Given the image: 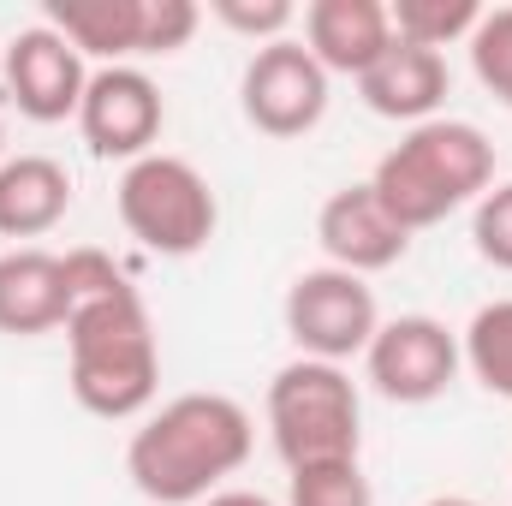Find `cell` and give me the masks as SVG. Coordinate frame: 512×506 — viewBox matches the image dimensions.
Instances as JSON below:
<instances>
[{
    "instance_id": "cell-1",
    "label": "cell",
    "mask_w": 512,
    "mask_h": 506,
    "mask_svg": "<svg viewBox=\"0 0 512 506\" xmlns=\"http://www.w3.org/2000/svg\"><path fill=\"white\" fill-rule=\"evenodd\" d=\"M66 292H72V316H66V352H72V393L90 417L126 423L137 411H149L155 387H161V346H155V322L143 292L114 268L108 251H66Z\"/></svg>"
},
{
    "instance_id": "cell-2",
    "label": "cell",
    "mask_w": 512,
    "mask_h": 506,
    "mask_svg": "<svg viewBox=\"0 0 512 506\" xmlns=\"http://www.w3.org/2000/svg\"><path fill=\"white\" fill-rule=\"evenodd\" d=\"M251 447L256 429L239 399L179 393L155 417H143V429L126 447V471L137 495H149L155 506H197L221 495V483L251 459Z\"/></svg>"
},
{
    "instance_id": "cell-3",
    "label": "cell",
    "mask_w": 512,
    "mask_h": 506,
    "mask_svg": "<svg viewBox=\"0 0 512 506\" xmlns=\"http://www.w3.org/2000/svg\"><path fill=\"white\" fill-rule=\"evenodd\" d=\"M495 185V143L471 120H423L411 126L370 173V191L405 233L447 221Z\"/></svg>"
},
{
    "instance_id": "cell-4",
    "label": "cell",
    "mask_w": 512,
    "mask_h": 506,
    "mask_svg": "<svg viewBox=\"0 0 512 506\" xmlns=\"http://www.w3.org/2000/svg\"><path fill=\"white\" fill-rule=\"evenodd\" d=\"M268 435H274V453L286 459V471L358 459L364 405H358L352 376L340 364H322V358H292L268 381Z\"/></svg>"
},
{
    "instance_id": "cell-5",
    "label": "cell",
    "mask_w": 512,
    "mask_h": 506,
    "mask_svg": "<svg viewBox=\"0 0 512 506\" xmlns=\"http://www.w3.org/2000/svg\"><path fill=\"white\" fill-rule=\"evenodd\" d=\"M120 221L143 251L197 256L221 227V203L185 155H143L120 179Z\"/></svg>"
},
{
    "instance_id": "cell-6",
    "label": "cell",
    "mask_w": 512,
    "mask_h": 506,
    "mask_svg": "<svg viewBox=\"0 0 512 506\" xmlns=\"http://www.w3.org/2000/svg\"><path fill=\"white\" fill-rule=\"evenodd\" d=\"M280 316H286L292 346L322 364H346V358L370 352V340L382 328L376 292L364 286V274H346V268H304L286 286Z\"/></svg>"
},
{
    "instance_id": "cell-7",
    "label": "cell",
    "mask_w": 512,
    "mask_h": 506,
    "mask_svg": "<svg viewBox=\"0 0 512 506\" xmlns=\"http://www.w3.org/2000/svg\"><path fill=\"white\" fill-rule=\"evenodd\" d=\"M239 108L262 137H304L328 114V72L304 42H268L245 60Z\"/></svg>"
},
{
    "instance_id": "cell-8",
    "label": "cell",
    "mask_w": 512,
    "mask_h": 506,
    "mask_svg": "<svg viewBox=\"0 0 512 506\" xmlns=\"http://www.w3.org/2000/svg\"><path fill=\"white\" fill-rule=\"evenodd\" d=\"M459 334L435 316H393L376 328L370 352H364V370L370 387L393 399V405H429L441 399L453 376H459Z\"/></svg>"
},
{
    "instance_id": "cell-9",
    "label": "cell",
    "mask_w": 512,
    "mask_h": 506,
    "mask_svg": "<svg viewBox=\"0 0 512 506\" xmlns=\"http://www.w3.org/2000/svg\"><path fill=\"white\" fill-rule=\"evenodd\" d=\"M167 126V102L155 90L149 72L137 66H96L78 102V131L90 143V155L102 161H143L155 155V137Z\"/></svg>"
},
{
    "instance_id": "cell-10",
    "label": "cell",
    "mask_w": 512,
    "mask_h": 506,
    "mask_svg": "<svg viewBox=\"0 0 512 506\" xmlns=\"http://www.w3.org/2000/svg\"><path fill=\"white\" fill-rule=\"evenodd\" d=\"M0 78H6V96L18 102L24 120L60 126V120H78L90 66H84V54H78L54 24H30V30H18V36L6 42Z\"/></svg>"
},
{
    "instance_id": "cell-11",
    "label": "cell",
    "mask_w": 512,
    "mask_h": 506,
    "mask_svg": "<svg viewBox=\"0 0 512 506\" xmlns=\"http://www.w3.org/2000/svg\"><path fill=\"white\" fill-rule=\"evenodd\" d=\"M316 239L328 251V268H346V274H382L399 256L411 251V233L387 215V203L364 185H340L322 215H316Z\"/></svg>"
},
{
    "instance_id": "cell-12",
    "label": "cell",
    "mask_w": 512,
    "mask_h": 506,
    "mask_svg": "<svg viewBox=\"0 0 512 506\" xmlns=\"http://www.w3.org/2000/svg\"><path fill=\"white\" fill-rule=\"evenodd\" d=\"M304 48L316 54V66L352 72L364 78L387 48H393V18L382 0H310L304 6Z\"/></svg>"
},
{
    "instance_id": "cell-13",
    "label": "cell",
    "mask_w": 512,
    "mask_h": 506,
    "mask_svg": "<svg viewBox=\"0 0 512 506\" xmlns=\"http://www.w3.org/2000/svg\"><path fill=\"white\" fill-rule=\"evenodd\" d=\"M72 316V292H66V262L54 251L18 245L0 256V334L12 340H36L66 328Z\"/></svg>"
},
{
    "instance_id": "cell-14",
    "label": "cell",
    "mask_w": 512,
    "mask_h": 506,
    "mask_svg": "<svg viewBox=\"0 0 512 506\" xmlns=\"http://www.w3.org/2000/svg\"><path fill=\"white\" fill-rule=\"evenodd\" d=\"M447 84H453V78H447V60H441L435 48H417V42H399V36H393V48L358 78V96H364V108L382 114V120L423 126V120H435V108L447 102Z\"/></svg>"
},
{
    "instance_id": "cell-15",
    "label": "cell",
    "mask_w": 512,
    "mask_h": 506,
    "mask_svg": "<svg viewBox=\"0 0 512 506\" xmlns=\"http://www.w3.org/2000/svg\"><path fill=\"white\" fill-rule=\"evenodd\" d=\"M72 209V173L54 155L0 161V239H42Z\"/></svg>"
},
{
    "instance_id": "cell-16",
    "label": "cell",
    "mask_w": 512,
    "mask_h": 506,
    "mask_svg": "<svg viewBox=\"0 0 512 506\" xmlns=\"http://www.w3.org/2000/svg\"><path fill=\"white\" fill-rule=\"evenodd\" d=\"M84 60L126 66L143 54V0H48V18Z\"/></svg>"
},
{
    "instance_id": "cell-17",
    "label": "cell",
    "mask_w": 512,
    "mask_h": 506,
    "mask_svg": "<svg viewBox=\"0 0 512 506\" xmlns=\"http://www.w3.org/2000/svg\"><path fill=\"white\" fill-rule=\"evenodd\" d=\"M459 358L495 399H512V298H495L471 316V328L459 340Z\"/></svg>"
},
{
    "instance_id": "cell-18",
    "label": "cell",
    "mask_w": 512,
    "mask_h": 506,
    "mask_svg": "<svg viewBox=\"0 0 512 506\" xmlns=\"http://www.w3.org/2000/svg\"><path fill=\"white\" fill-rule=\"evenodd\" d=\"M387 18H393L399 42H417V48L441 54L447 42H459V36H471L483 24V6L477 0H393Z\"/></svg>"
},
{
    "instance_id": "cell-19",
    "label": "cell",
    "mask_w": 512,
    "mask_h": 506,
    "mask_svg": "<svg viewBox=\"0 0 512 506\" xmlns=\"http://www.w3.org/2000/svg\"><path fill=\"white\" fill-rule=\"evenodd\" d=\"M286 506H376V489L358 459H328L286 477Z\"/></svg>"
},
{
    "instance_id": "cell-20",
    "label": "cell",
    "mask_w": 512,
    "mask_h": 506,
    "mask_svg": "<svg viewBox=\"0 0 512 506\" xmlns=\"http://www.w3.org/2000/svg\"><path fill=\"white\" fill-rule=\"evenodd\" d=\"M471 72L501 108H512V6L483 12V24L471 30Z\"/></svg>"
},
{
    "instance_id": "cell-21",
    "label": "cell",
    "mask_w": 512,
    "mask_h": 506,
    "mask_svg": "<svg viewBox=\"0 0 512 506\" xmlns=\"http://www.w3.org/2000/svg\"><path fill=\"white\" fill-rule=\"evenodd\" d=\"M471 239H477V256L507 268L512 274V179L507 185H489L477 197V215H471Z\"/></svg>"
},
{
    "instance_id": "cell-22",
    "label": "cell",
    "mask_w": 512,
    "mask_h": 506,
    "mask_svg": "<svg viewBox=\"0 0 512 506\" xmlns=\"http://www.w3.org/2000/svg\"><path fill=\"white\" fill-rule=\"evenodd\" d=\"M215 18L268 48V42H286V24L298 18V6L292 0H215Z\"/></svg>"
},
{
    "instance_id": "cell-23",
    "label": "cell",
    "mask_w": 512,
    "mask_h": 506,
    "mask_svg": "<svg viewBox=\"0 0 512 506\" xmlns=\"http://www.w3.org/2000/svg\"><path fill=\"white\" fill-rule=\"evenodd\" d=\"M203 12L191 0H143V54H179L197 36Z\"/></svg>"
},
{
    "instance_id": "cell-24",
    "label": "cell",
    "mask_w": 512,
    "mask_h": 506,
    "mask_svg": "<svg viewBox=\"0 0 512 506\" xmlns=\"http://www.w3.org/2000/svg\"><path fill=\"white\" fill-rule=\"evenodd\" d=\"M203 506H274V501L256 495V489H221V495H209Z\"/></svg>"
},
{
    "instance_id": "cell-25",
    "label": "cell",
    "mask_w": 512,
    "mask_h": 506,
    "mask_svg": "<svg viewBox=\"0 0 512 506\" xmlns=\"http://www.w3.org/2000/svg\"><path fill=\"white\" fill-rule=\"evenodd\" d=\"M423 506H483V501H471V495H435V501H423Z\"/></svg>"
},
{
    "instance_id": "cell-26",
    "label": "cell",
    "mask_w": 512,
    "mask_h": 506,
    "mask_svg": "<svg viewBox=\"0 0 512 506\" xmlns=\"http://www.w3.org/2000/svg\"><path fill=\"white\" fill-rule=\"evenodd\" d=\"M0 161H6V131H0Z\"/></svg>"
},
{
    "instance_id": "cell-27",
    "label": "cell",
    "mask_w": 512,
    "mask_h": 506,
    "mask_svg": "<svg viewBox=\"0 0 512 506\" xmlns=\"http://www.w3.org/2000/svg\"><path fill=\"white\" fill-rule=\"evenodd\" d=\"M0 54H6V48H0Z\"/></svg>"
}]
</instances>
